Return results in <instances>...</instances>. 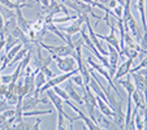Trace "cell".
I'll return each instance as SVG.
<instances>
[{
  "instance_id": "6da1fadb",
  "label": "cell",
  "mask_w": 147,
  "mask_h": 130,
  "mask_svg": "<svg viewBox=\"0 0 147 130\" xmlns=\"http://www.w3.org/2000/svg\"><path fill=\"white\" fill-rule=\"evenodd\" d=\"M61 3L64 4V5H67L68 8L73 9L76 12V14H87V16H91L92 18L96 20L95 25H98V22H100L103 20V17L95 14L94 7H91L90 4L85 3L82 0H61Z\"/></svg>"
},
{
  "instance_id": "7a4b0ae2",
  "label": "cell",
  "mask_w": 147,
  "mask_h": 130,
  "mask_svg": "<svg viewBox=\"0 0 147 130\" xmlns=\"http://www.w3.org/2000/svg\"><path fill=\"white\" fill-rule=\"evenodd\" d=\"M83 107L86 108L89 117L94 122H96V116H95V109H96V95L91 90L89 85H85L83 87Z\"/></svg>"
},
{
  "instance_id": "3957f363",
  "label": "cell",
  "mask_w": 147,
  "mask_h": 130,
  "mask_svg": "<svg viewBox=\"0 0 147 130\" xmlns=\"http://www.w3.org/2000/svg\"><path fill=\"white\" fill-rule=\"evenodd\" d=\"M43 50H46L50 53L52 57H65V56H70L73 55L74 48L69 44H63V46H51V44H46L43 42L38 43Z\"/></svg>"
},
{
  "instance_id": "277c9868",
  "label": "cell",
  "mask_w": 147,
  "mask_h": 130,
  "mask_svg": "<svg viewBox=\"0 0 147 130\" xmlns=\"http://www.w3.org/2000/svg\"><path fill=\"white\" fill-rule=\"evenodd\" d=\"M46 92H47V98L51 100V103L55 105V108H56V111H57V113H61L72 125H73V122L77 121V120H76V117H70L69 115H68L67 112L64 111V100L61 99V98L59 96V95L56 94L55 91H53V89H48Z\"/></svg>"
},
{
  "instance_id": "5b68a950",
  "label": "cell",
  "mask_w": 147,
  "mask_h": 130,
  "mask_svg": "<svg viewBox=\"0 0 147 130\" xmlns=\"http://www.w3.org/2000/svg\"><path fill=\"white\" fill-rule=\"evenodd\" d=\"M52 60L56 61V65L57 68L61 70L63 73H69V72H74V70H78L77 68V61L70 56H65V57H52Z\"/></svg>"
},
{
  "instance_id": "8992f818",
  "label": "cell",
  "mask_w": 147,
  "mask_h": 130,
  "mask_svg": "<svg viewBox=\"0 0 147 130\" xmlns=\"http://www.w3.org/2000/svg\"><path fill=\"white\" fill-rule=\"evenodd\" d=\"M64 103H67V104L69 105L70 108H73V109H74V111L77 112V113H78V116L76 117V120H77V121H78V120H83V122H85V125H86V127H87V129H90V130H99V129H100V126H99V125H98L96 122H94V121H92V120L90 119L89 116H86V115L83 113V112L81 111V109L77 107V105H74V104H73V103L70 102V99L65 100Z\"/></svg>"
},
{
  "instance_id": "52a82bcc",
  "label": "cell",
  "mask_w": 147,
  "mask_h": 130,
  "mask_svg": "<svg viewBox=\"0 0 147 130\" xmlns=\"http://www.w3.org/2000/svg\"><path fill=\"white\" fill-rule=\"evenodd\" d=\"M48 98H43V99H40V98H35L34 95H28V96H25L22 99V112L25 111H31V109H35V107L38 104H47L48 103Z\"/></svg>"
},
{
  "instance_id": "ba28073f",
  "label": "cell",
  "mask_w": 147,
  "mask_h": 130,
  "mask_svg": "<svg viewBox=\"0 0 147 130\" xmlns=\"http://www.w3.org/2000/svg\"><path fill=\"white\" fill-rule=\"evenodd\" d=\"M36 46V56H35V60H34V64H35V68L39 70L45 69V68H48V65L51 64V61H52V56H47V57H45V56L42 55V47L39 44H35Z\"/></svg>"
},
{
  "instance_id": "9c48e42d",
  "label": "cell",
  "mask_w": 147,
  "mask_h": 130,
  "mask_svg": "<svg viewBox=\"0 0 147 130\" xmlns=\"http://www.w3.org/2000/svg\"><path fill=\"white\" fill-rule=\"evenodd\" d=\"M131 67H133V60L126 59L116 69V73H115V75H113V81H119L120 78H124L125 75H128L131 70Z\"/></svg>"
},
{
  "instance_id": "30bf717a",
  "label": "cell",
  "mask_w": 147,
  "mask_h": 130,
  "mask_svg": "<svg viewBox=\"0 0 147 130\" xmlns=\"http://www.w3.org/2000/svg\"><path fill=\"white\" fill-rule=\"evenodd\" d=\"M21 9L22 8H17L16 11H14V13H16V20H17V25L21 28V30L25 31V33L28 34L29 30H30V28H31V21H29V20H26L25 17H24Z\"/></svg>"
},
{
  "instance_id": "8fae6325",
  "label": "cell",
  "mask_w": 147,
  "mask_h": 130,
  "mask_svg": "<svg viewBox=\"0 0 147 130\" xmlns=\"http://www.w3.org/2000/svg\"><path fill=\"white\" fill-rule=\"evenodd\" d=\"M47 79H48V78L46 77L45 72H42V70L36 69V72H35V91H34V96H35V98H39L42 86L47 82Z\"/></svg>"
},
{
  "instance_id": "7c38bea8",
  "label": "cell",
  "mask_w": 147,
  "mask_h": 130,
  "mask_svg": "<svg viewBox=\"0 0 147 130\" xmlns=\"http://www.w3.org/2000/svg\"><path fill=\"white\" fill-rule=\"evenodd\" d=\"M65 90H67V92H68V95H69L70 100L76 102L78 105H83V99H82V96H81V95L77 92V90L73 87V82H72V81H68Z\"/></svg>"
},
{
  "instance_id": "4fadbf2b",
  "label": "cell",
  "mask_w": 147,
  "mask_h": 130,
  "mask_svg": "<svg viewBox=\"0 0 147 130\" xmlns=\"http://www.w3.org/2000/svg\"><path fill=\"white\" fill-rule=\"evenodd\" d=\"M17 26V20H16V16L11 17L8 18L7 21H4V26H3V35H1V39H5L7 35L13 31V29Z\"/></svg>"
},
{
  "instance_id": "5bb4252c",
  "label": "cell",
  "mask_w": 147,
  "mask_h": 130,
  "mask_svg": "<svg viewBox=\"0 0 147 130\" xmlns=\"http://www.w3.org/2000/svg\"><path fill=\"white\" fill-rule=\"evenodd\" d=\"M119 82H120V85H122V87L125 89V91L128 92L129 96H131V94H133L134 90H136V85H134L133 81H131V75H130V73H129V74L126 75V79H122V78H120Z\"/></svg>"
},
{
  "instance_id": "9a60e30c",
  "label": "cell",
  "mask_w": 147,
  "mask_h": 130,
  "mask_svg": "<svg viewBox=\"0 0 147 130\" xmlns=\"http://www.w3.org/2000/svg\"><path fill=\"white\" fill-rule=\"evenodd\" d=\"M137 8H138V11H139V14H141L142 29H143V31H147V20H146V4H144V0H138V3H137Z\"/></svg>"
},
{
  "instance_id": "2e32d148",
  "label": "cell",
  "mask_w": 147,
  "mask_h": 130,
  "mask_svg": "<svg viewBox=\"0 0 147 130\" xmlns=\"http://www.w3.org/2000/svg\"><path fill=\"white\" fill-rule=\"evenodd\" d=\"M138 53L139 52L137 50L125 46V47L121 50V57H126V59H130V60H136L137 56H138Z\"/></svg>"
},
{
  "instance_id": "e0dca14e",
  "label": "cell",
  "mask_w": 147,
  "mask_h": 130,
  "mask_svg": "<svg viewBox=\"0 0 147 130\" xmlns=\"http://www.w3.org/2000/svg\"><path fill=\"white\" fill-rule=\"evenodd\" d=\"M18 43H21V42H20L14 35L9 34V35H7V36H5V47H4V50H5V51L11 50L12 47H14V46L18 44Z\"/></svg>"
},
{
  "instance_id": "ac0fdd59",
  "label": "cell",
  "mask_w": 147,
  "mask_h": 130,
  "mask_svg": "<svg viewBox=\"0 0 147 130\" xmlns=\"http://www.w3.org/2000/svg\"><path fill=\"white\" fill-rule=\"evenodd\" d=\"M22 47H24V44H22V43H18V44H16V46H14V47H12L11 50H8V51H7L5 56H7V59H8V60H9V63H11V61L13 60V57L17 55V53H18V51L21 50V48H22Z\"/></svg>"
},
{
  "instance_id": "d6986e66",
  "label": "cell",
  "mask_w": 147,
  "mask_h": 130,
  "mask_svg": "<svg viewBox=\"0 0 147 130\" xmlns=\"http://www.w3.org/2000/svg\"><path fill=\"white\" fill-rule=\"evenodd\" d=\"M52 111L51 109H46V111H35V109H31V111H25L22 112L24 117H30V116H43V115H51Z\"/></svg>"
},
{
  "instance_id": "ffe728a7",
  "label": "cell",
  "mask_w": 147,
  "mask_h": 130,
  "mask_svg": "<svg viewBox=\"0 0 147 130\" xmlns=\"http://www.w3.org/2000/svg\"><path fill=\"white\" fill-rule=\"evenodd\" d=\"M28 48H25V47H22L21 48V50L18 51V53H17L16 56H14L13 57V60L11 61V63H9V67H11V65H13V64H16V63H18V61H21L24 59V56L26 55V53H28Z\"/></svg>"
},
{
  "instance_id": "44dd1931",
  "label": "cell",
  "mask_w": 147,
  "mask_h": 130,
  "mask_svg": "<svg viewBox=\"0 0 147 130\" xmlns=\"http://www.w3.org/2000/svg\"><path fill=\"white\" fill-rule=\"evenodd\" d=\"M52 89H53V91H55L56 94H57L61 98V99L64 100V102H65V100H68V99H70L69 95H68V92H67V90H65V89H61L59 85L55 86V87H52Z\"/></svg>"
},
{
  "instance_id": "7402d4cb",
  "label": "cell",
  "mask_w": 147,
  "mask_h": 130,
  "mask_svg": "<svg viewBox=\"0 0 147 130\" xmlns=\"http://www.w3.org/2000/svg\"><path fill=\"white\" fill-rule=\"evenodd\" d=\"M141 69H147V55H144V57L141 60V63L137 65V67H134V68H131V70H130V73L131 72H139Z\"/></svg>"
},
{
  "instance_id": "603a6c76",
  "label": "cell",
  "mask_w": 147,
  "mask_h": 130,
  "mask_svg": "<svg viewBox=\"0 0 147 130\" xmlns=\"http://www.w3.org/2000/svg\"><path fill=\"white\" fill-rule=\"evenodd\" d=\"M70 81H72L73 83H76V85H78L80 86V87H85V82H83V79H82V75L81 74H77V73H76V74H73L72 77H70Z\"/></svg>"
},
{
  "instance_id": "cb8c5ba5",
  "label": "cell",
  "mask_w": 147,
  "mask_h": 130,
  "mask_svg": "<svg viewBox=\"0 0 147 130\" xmlns=\"http://www.w3.org/2000/svg\"><path fill=\"white\" fill-rule=\"evenodd\" d=\"M65 117L63 116L61 113H57V129L59 130H63V129H65Z\"/></svg>"
},
{
  "instance_id": "d4e9b609",
  "label": "cell",
  "mask_w": 147,
  "mask_h": 130,
  "mask_svg": "<svg viewBox=\"0 0 147 130\" xmlns=\"http://www.w3.org/2000/svg\"><path fill=\"white\" fill-rule=\"evenodd\" d=\"M113 13L116 16V18H122V14H124V7L117 4L116 8H113Z\"/></svg>"
},
{
  "instance_id": "484cf974",
  "label": "cell",
  "mask_w": 147,
  "mask_h": 130,
  "mask_svg": "<svg viewBox=\"0 0 147 130\" xmlns=\"http://www.w3.org/2000/svg\"><path fill=\"white\" fill-rule=\"evenodd\" d=\"M11 108V105L8 104V102H7L4 98L0 96V113H3L4 111H7V109H9Z\"/></svg>"
},
{
  "instance_id": "4316f807",
  "label": "cell",
  "mask_w": 147,
  "mask_h": 130,
  "mask_svg": "<svg viewBox=\"0 0 147 130\" xmlns=\"http://www.w3.org/2000/svg\"><path fill=\"white\" fill-rule=\"evenodd\" d=\"M22 72V70H21V65H17V68H16V70H14V73L13 74H12V82H14L16 83L17 81H18V78H20V73Z\"/></svg>"
},
{
  "instance_id": "83f0119b",
  "label": "cell",
  "mask_w": 147,
  "mask_h": 130,
  "mask_svg": "<svg viewBox=\"0 0 147 130\" xmlns=\"http://www.w3.org/2000/svg\"><path fill=\"white\" fill-rule=\"evenodd\" d=\"M0 61H1V65H0V72H1V70H4L9 65V60L7 59L5 55H3V57H1V60Z\"/></svg>"
},
{
  "instance_id": "f1b7e54d",
  "label": "cell",
  "mask_w": 147,
  "mask_h": 130,
  "mask_svg": "<svg viewBox=\"0 0 147 130\" xmlns=\"http://www.w3.org/2000/svg\"><path fill=\"white\" fill-rule=\"evenodd\" d=\"M11 82H12V74H9V75H1V83L9 85Z\"/></svg>"
},
{
  "instance_id": "f546056e",
  "label": "cell",
  "mask_w": 147,
  "mask_h": 130,
  "mask_svg": "<svg viewBox=\"0 0 147 130\" xmlns=\"http://www.w3.org/2000/svg\"><path fill=\"white\" fill-rule=\"evenodd\" d=\"M40 122H42V120L39 119H36V121H35V125H33V130H38L39 129V125H40Z\"/></svg>"
},
{
  "instance_id": "4dcf8cb0",
  "label": "cell",
  "mask_w": 147,
  "mask_h": 130,
  "mask_svg": "<svg viewBox=\"0 0 147 130\" xmlns=\"http://www.w3.org/2000/svg\"><path fill=\"white\" fill-rule=\"evenodd\" d=\"M4 47H5V39H0V52L4 50Z\"/></svg>"
},
{
  "instance_id": "1f68e13d",
  "label": "cell",
  "mask_w": 147,
  "mask_h": 130,
  "mask_svg": "<svg viewBox=\"0 0 147 130\" xmlns=\"http://www.w3.org/2000/svg\"><path fill=\"white\" fill-rule=\"evenodd\" d=\"M116 1H117V4H120V5H122V7L125 5V0H116Z\"/></svg>"
},
{
  "instance_id": "d6a6232c",
  "label": "cell",
  "mask_w": 147,
  "mask_h": 130,
  "mask_svg": "<svg viewBox=\"0 0 147 130\" xmlns=\"http://www.w3.org/2000/svg\"><path fill=\"white\" fill-rule=\"evenodd\" d=\"M13 1H17V3H26V0H13Z\"/></svg>"
},
{
  "instance_id": "836d02e7",
  "label": "cell",
  "mask_w": 147,
  "mask_h": 130,
  "mask_svg": "<svg viewBox=\"0 0 147 130\" xmlns=\"http://www.w3.org/2000/svg\"><path fill=\"white\" fill-rule=\"evenodd\" d=\"M0 85H1V77H0Z\"/></svg>"
},
{
  "instance_id": "e575fe53",
  "label": "cell",
  "mask_w": 147,
  "mask_h": 130,
  "mask_svg": "<svg viewBox=\"0 0 147 130\" xmlns=\"http://www.w3.org/2000/svg\"><path fill=\"white\" fill-rule=\"evenodd\" d=\"M52 1H56V0H51V3H52Z\"/></svg>"
},
{
  "instance_id": "d590c367",
  "label": "cell",
  "mask_w": 147,
  "mask_h": 130,
  "mask_svg": "<svg viewBox=\"0 0 147 130\" xmlns=\"http://www.w3.org/2000/svg\"><path fill=\"white\" fill-rule=\"evenodd\" d=\"M96 1H102V0H96Z\"/></svg>"
}]
</instances>
